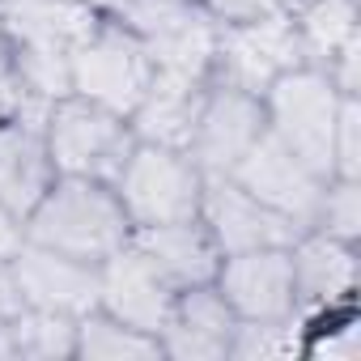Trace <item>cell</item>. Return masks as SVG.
Listing matches in <instances>:
<instances>
[{
	"instance_id": "1",
	"label": "cell",
	"mask_w": 361,
	"mask_h": 361,
	"mask_svg": "<svg viewBox=\"0 0 361 361\" xmlns=\"http://www.w3.org/2000/svg\"><path fill=\"white\" fill-rule=\"evenodd\" d=\"M98 22L85 0H0V43L39 106L68 94L73 51Z\"/></svg>"
},
{
	"instance_id": "2",
	"label": "cell",
	"mask_w": 361,
	"mask_h": 361,
	"mask_svg": "<svg viewBox=\"0 0 361 361\" xmlns=\"http://www.w3.org/2000/svg\"><path fill=\"white\" fill-rule=\"evenodd\" d=\"M132 238V221L111 183L98 178H68L56 174V183L43 200L26 213V243L102 264Z\"/></svg>"
},
{
	"instance_id": "3",
	"label": "cell",
	"mask_w": 361,
	"mask_h": 361,
	"mask_svg": "<svg viewBox=\"0 0 361 361\" xmlns=\"http://www.w3.org/2000/svg\"><path fill=\"white\" fill-rule=\"evenodd\" d=\"M111 188H115L132 230H145V226H166V221L200 217L204 174H200V166L183 149L136 140Z\"/></svg>"
},
{
	"instance_id": "4",
	"label": "cell",
	"mask_w": 361,
	"mask_h": 361,
	"mask_svg": "<svg viewBox=\"0 0 361 361\" xmlns=\"http://www.w3.org/2000/svg\"><path fill=\"white\" fill-rule=\"evenodd\" d=\"M47 153L56 174L68 178H98V183H115L119 166L128 161L136 136L132 123L98 102H85L77 94H64L47 106L43 119Z\"/></svg>"
},
{
	"instance_id": "5",
	"label": "cell",
	"mask_w": 361,
	"mask_h": 361,
	"mask_svg": "<svg viewBox=\"0 0 361 361\" xmlns=\"http://www.w3.org/2000/svg\"><path fill=\"white\" fill-rule=\"evenodd\" d=\"M340 102L344 94L331 85V77L319 64H302L285 73L264 94L268 132L323 178H331V136H336Z\"/></svg>"
},
{
	"instance_id": "6",
	"label": "cell",
	"mask_w": 361,
	"mask_h": 361,
	"mask_svg": "<svg viewBox=\"0 0 361 361\" xmlns=\"http://www.w3.org/2000/svg\"><path fill=\"white\" fill-rule=\"evenodd\" d=\"M149 81H153V60H149L140 35L128 30L123 22H98L85 35V43L73 51L68 94L98 102L123 119L136 111Z\"/></svg>"
},
{
	"instance_id": "7",
	"label": "cell",
	"mask_w": 361,
	"mask_h": 361,
	"mask_svg": "<svg viewBox=\"0 0 361 361\" xmlns=\"http://www.w3.org/2000/svg\"><path fill=\"white\" fill-rule=\"evenodd\" d=\"M306 51L298 39V26L289 18V9L251 18V22H226L217 35V60H213V77L221 85H234L243 94L264 98L285 73L302 68Z\"/></svg>"
},
{
	"instance_id": "8",
	"label": "cell",
	"mask_w": 361,
	"mask_h": 361,
	"mask_svg": "<svg viewBox=\"0 0 361 361\" xmlns=\"http://www.w3.org/2000/svg\"><path fill=\"white\" fill-rule=\"evenodd\" d=\"M264 132H268L264 98L213 81L204 90V102H200V115H196V132H192L188 157L200 166L204 178L234 174V166L251 153V145Z\"/></svg>"
},
{
	"instance_id": "9",
	"label": "cell",
	"mask_w": 361,
	"mask_h": 361,
	"mask_svg": "<svg viewBox=\"0 0 361 361\" xmlns=\"http://www.w3.org/2000/svg\"><path fill=\"white\" fill-rule=\"evenodd\" d=\"M234 183H243L255 200H264L268 209H276L285 221H293L298 230H310L314 226V213H319V196L327 188V178L314 174L302 157H293L272 132H264L251 153L234 166Z\"/></svg>"
},
{
	"instance_id": "10",
	"label": "cell",
	"mask_w": 361,
	"mask_h": 361,
	"mask_svg": "<svg viewBox=\"0 0 361 361\" xmlns=\"http://www.w3.org/2000/svg\"><path fill=\"white\" fill-rule=\"evenodd\" d=\"M200 221L209 238L217 243L221 255H243V251H264V247H289L302 230L285 221L276 209L255 200L243 183H234L230 174L204 178L200 196Z\"/></svg>"
},
{
	"instance_id": "11",
	"label": "cell",
	"mask_w": 361,
	"mask_h": 361,
	"mask_svg": "<svg viewBox=\"0 0 361 361\" xmlns=\"http://www.w3.org/2000/svg\"><path fill=\"white\" fill-rule=\"evenodd\" d=\"M9 268H13L18 298L30 310H56V314L81 319L85 310L98 306V264L90 259L64 255L39 243H22Z\"/></svg>"
},
{
	"instance_id": "12",
	"label": "cell",
	"mask_w": 361,
	"mask_h": 361,
	"mask_svg": "<svg viewBox=\"0 0 361 361\" xmlns=\"http://www.w3.org/2000/svg\"><path fill=\"white\" fill-rule=\"evenodd\" d=\"M289 268L302 319L344 310L357 293V251L348 238H336L327 230H302L289 243Z\"/></svg>"
},
{
	"instance_id": "13",
	"label": "cell",
	"mask_w": 361,
	"mask_h": 361,
	"mask_svg": "<svg viewBox=\"0 0 361 361\" xmlns=\"http://www.w3.org/2000/svg\"><path fill=\"white\" fill-rule=\"evenodd\" d=\"M213 285L238 319H289V314H298L289 247L221 255Z\"/></svg>"
},
{
	"instance_id": "14",
	"label": "cell",
	"mask_w": 361,
	"mask_h": 361,
	"mask_svg": "<svg viewBox=\"0 0 361 361\" xmlns=\"http://www.w3.org/2000/svg\"><path fill=\"white\" fill-rule=\"evenodd\" d=\"M174 302V289L161 281V272L136 251V243L128 238L115 255H106L98 264V310H106L111 319L140 327L149 336L161 331L166 310Z\"/></svg>"
},
{
	"instance_id": "15",
	"label": "cell",
	"mask_w": 361,
	"mask_h": 361,
	"mask_svg": "<svg viewBox=\"0 0 361 361\" xmlns=\"http://www.w3.org/2000/svg\"><path fill=\"white\" fill-rule=\"evenodd\" d=\"M234 327H238V314L217 293V285H196V289L174 293V302L166 310V323L157 331V344H161V357L221 361V357H230Z\"/></svg>"
},
{
	"instance_id": "16",
	"label": "cell",
	"mask_w": 361,
	"mask_h": 361,
	"mask_svg": "<svg viewBox=\"0 0 361 361\" xmlns=\"http://www.w3.org/2000/svg\"><path fill=\"white\" fill-rule=\"evenodd\" d=\"M136 251L161 272V281L178 293V289H196V285H213L217 268H221V251L209 238L200 217L188 221H166V226H145L132 230Z\"/></svg>"
},
{
	"instance_id": "17",
	"label": "cell",
	"mask_w": 361,
	"mask_h": 361,
	"mask_svg": "<svg viewBox=\"0 0 361 361\" xmlns=\"http://www.w3.org/2000/svg\"><path fill=\"white\" fill-rule=\"evenodd\" d=\"M217 35H221V22H213L200 5H192L174 22L140 35V43L149 51L157 77L188 81V85H209L213 81V60H217Z\"/></svg>"
},
{
	"instance_id": "18",
	"label": "cell",
	"mask_w": 361,
	"mask_h": 361,
	"mask_svg": "<svg viewBox=\"0 0 361 361\" xmlns=\"http://www.w3.org/2000/svg\"><path fill=\"white\" fill-rule=\"evenodd\" d=\"M56 183V166L39 119H0V200L22 221Z\"/></svg>"
},
{
	"instance_id": "19",
	"label": "cell",
	"mask_w": 361,
	"mask_h": 361,
	"mask_svg": "<svg viewBox=\"0 0 361 361\" xmlns=\"http://www.w3.org/2000/svg\"><path fill=\"white\" fill-rule=\"evenodd\" d=\"M204 90L209 85H188V81H170V77L153 73L145 98L128 115L132 136L145 140V145H166V149H183L188 153L192 132H196V115H200V102H204Z\"/></svg>"
},
{
	"instance_id": "20",
	"label": "cell",
	"mask_w": 361,
	"mask_h": 361,
	"mask_svg": "<svg viewBox=\"0 0 361 361\" xmlns=\"http://www.w3.org/2000/svg\"><path fill=\"white\" fill-rule=\"evenodd\" d=\"M306 64H327L348 39H357V0H298L289 9Z\"/></svg>"
},
{
	"instance_id": "21",
	"label": "cell",
	"mask_w": 361,
	"mask_h": 361,
	"mask_svg": "<svg viewBox=\"0 0 361 361\" xmlns=\"http://www.w3.org/2000/svg\"><path fill=\"white\" fill-rule=\"evenodd\" d=\"M77 357H85V361H157L161 344H157V336L128 327L94 306L77 319Z\"/></svg>"
},
{
	"instance_id": "22",
	"label": "cell",
	"mask_w": 361,
	"mask_h": 361,
	"mask_svg": "<svg viewBox=\"0 0 361 361\" xmlns=\"http://www.w3.org/2000/svg\"><path fill=\"white\" fill-rule=\"evenodd\" d=\"M13 340H18V357H35V361L77 357V319L22 306L13 314Z\"/></svg>"
},
{
	"instance_id": "23",
	"label": "cell",
	"mask_w": 361,
	"mask_h": 361,
	"mask_svg": "<svg viewBox=\"0 0 361 361\" xmlns=\"http://www.w3.org/2000/svg\"><path fill=\"white\" fill-rule=\"evenodd\" d=\"M302 336H306L302 314H289V319H238L230 357H243V361L302 357Z\"/></svg>"
},
{
	"instance_id": "24",
	"label": "cell",
	"mask_w": 361,
	"mask_h": 361,
	"mask_svg": "<svg viewBox=\"0 0 361 361\" xmlns=\"http://www.w3.org/2000/svg\"><path fill=\"white\" fill-rule=\"evenodd\" d=\"M314 230H327L336 238L357 243V230H361V192H357V178H327V188L319 196V213H314Z\"/></svg>"
},
{
	"instance_id": "25",
	"label": "cell",
	"mask_w": 361,
	"mask_h": 361,
	"mask_svg": "<svg viewBox=\"0 0 361 361\" xmlns=\"http://www.w3.org/2000/svg\"><path fill=\"white\" fill-rule=\"evenodd\" d=\"M331 178H361V106L344 94L331 136Z\"/></svg>"
},
{
	"instance_id": "26",
	"label": "cell",
	"mask_w": 361,
	"mask_h": 361,
	"mask_svg": "<svg viewBox=\"0 0 361 361\" xmlns=\"http://www.w3.org/2000/svg\"><path fill=\"white\" fill-rule=\"evenodd\" d=\"M357 348H361V340H357V323H353L348 310H344V319L331 323V327H327L323 319H319V327L306 323L302 357H314V361H357Z\"/></svg>"
},
{
	"instance_id": "27",
	"label": "cell",
	"mask_w": 361,
	"mask_h": 361,
	"mask_svg": "<svg viewBox=\"0 0 361 361\" xmlns=\"http://www.w3.org/2000/svg\"><path fill=\"white\" fill-rule=\"evenodd\" d=\"M200 9H204L213 22L226 26V22H251V18L289 9V0H200Z\"/></svg>"
},
{
	"instance_id": "28",
	"label": "cell",
	"mask_w": 361,
	"mask_h": 361,
	"mask_svg": "<svg viewBox=\"0 0 361 361\" xmlns=\"http://www.w3.org/2000/svg\"><path fill=\"white\" fill-rule=\"evenodd\" d=\"M26 243V221L0 200V259H13V251Z\"/></svg>"
},
{
	"instance_id": "29",
	"label": "cell",
	"mask_w": 361,
	"mask_h": 361,
	"mask_svg": "<svg viewBox=\"0 0 361 361\" xmlns=\"http://www.w3.org/2000/svg\"><path fill=\"white\" fill-rule=\"evenodd\" d=\"M18 310H22V298L13 285V268H9V259H0V319H9Z\"/></svg>"
},
{
	"instance_id": "30",
	"label": "cell",
	"mask_w": 361,
	"mask_h": 361,
	"mask_svg": "<svg viewBox=\"0 0 361 361\" xmlns=\"http://www.w3.org/2000/svg\"><path fill=\"white\" fill-rule=\"evenodd\" d=\"M18 357V340H13V314L9 319H0V361H9Z\"/></svg>"
},
{
	"instance_id": "31",
	"label": "cell",
	"mask_w": 361,
	"mask_h": 361,
	"mask_svg": "<svg viewBox=\"0 0 361 361\" xmlns=\"http://www.w3.org/2000/svg\"><path fill=\"white\" fill-rule=\"evenodd\" d=\"M85 5H90L94 13H115V18H119V9L128 5V0H85Z\"/></svg>"
}]
</instances>
